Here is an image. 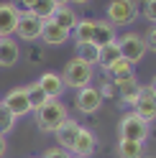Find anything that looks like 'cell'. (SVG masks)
I'll return each instance as SVG.
<instances>
[{
  "mask_svg": "<svg viewBox=\"0 0 156 158\" xmlns=\"http://www.w3.org/2000/svg\"><path fill=\"white\" fill-rule=\"evenodd\" d=\"M38 87L46 92L49 100H59V97L64 94V89H67L62 74H56V72H44L41 77H38Z\"/></svg>",
  "mask_w": 156,
  "mask_h": 158,
  "instance_id": "4fadbf2b",
  "label": "cell"
},
{
  "mask_svg": "<svg viewBox=\"0 0 156 158\" xmlns=\"http://www.w3.org/2000/svg\"><path fill=\"white\" fill-rule=\"evenodd\" d=\"M141 87H143V84L136 79V74H133V77H125V79H118V82H115V94H118L120 105L133 107L136 97H138V92H141Z\"/></svg>",
  "mask_w": 156,
  "mask_h": 158,
  "instance_id": "7c38bea8",
  "label": "cell"
},
{
  "mask_svg": "<svg viewBox=\"0 0 156 158\" xmlns=\"http://www.w3.org/2000/svg\"><path fill=\"white\" fill-rule=\"evenodd\" d=\"M13 125H15V117L5 110V105H3V102H0V133H3V135H5V133H11V130H13Z\"/></svg>",
  "mask_w": 156,
  "mask_h": 158,
  "instance_id": "484cf974",
  "label": "cell"
},
{
  "mask_svg": "<svg viewBox=\"0 0 156 158\" xmlns=\"http://www.w3.org/2000/svg\"><path fill=\"white\" fill-rule=\"evenodd\" d=\"M149 130H151V125L141 120L136 112H125L120 117V123H118V135L123 138V140H138V143H146V138H149Z\"/></svg>",
  "mask_w": 156,
  "mask_h": 158,
  "instance_id": "277c9868",
  "label": "cell"
},
{
  "mask_svg": "<svg viewBox=\"0 0 156 158\" xmlns=\"http://www.w3.org/2000/svg\"><path fill=\"white\" fill-rule=\"evenodd\" d=\"M74 59H80V61L90 64V66H97V46H95L92 41L74 44Z\"/></svg>",
  "mask_w": 156,
  "mask_h": 158,
  "instance_id": "7402d4cb",
  "label": "cell"
},
{
  "mask_svg": "<svg viewBox=\"0 0 156 158\" xmlns=\"http://www.w3.org/2000/svg\"><path fill=\"white\" fill-rule=\"evenodd\" d=\"M105 77L113 79V82H118V79H125V77H133V64L125 61V59L120 56L118 61H113L108 69H105Z\"/></svg>",
  "mask_w": 156,
  "mask_h": 158,
  "instance_id": "ffe728a7",
  "label": "cell"
},
{
  "mask_svg": "<svg viewBox=\"0 0 156 158\" xmlns=\"http://www.w3.org/2000/svg\"><path fill=\"white\" fill-rule=\"evenodd\" d=\"M21 59V46L15 38H0V69H11Z\"/></svg>",
  "mask_w": 156,
  "mask_h": 158,
  "instance_id": "2e32d148",
  "label": "cell"
},
{
  "mask_svg": "<svg viewBox=\"0 0 156 158\" xmlns=\"http://www.w3.org/2000/svg\"><path fill=\"white\" fill-rule=\"evenodd\" d=\"M97 92H100L102 100H115V97H118V94H115V82L108 79V77H105V82H102L100 87H97Z\"/></svg>",
  "mask_w": 156,
  "mask_h": 158,
  "instance_id": "4316f807",
  "label": "cell"
},
{
  "mask_svg": "<svg viewBox=\"0 0 156 158\" xmlns=\"http://www.w3.org/2000/svg\"><path fill=\"white\" fill-rule=\"evenodd\" d=\"M67 117H69V110H67V105L59 102V100H49L41 110L33 112L36 127L41 133H56V127H59Z\"/></svg>",
  "mask_w": 156,
  "mask_h": 158,
  "instance_id": "6da1fadb",
  "label": "cell"
},
{
  "mask_svg": "<svg viewBox=\"0 0 156 158\" xmlns=\"http://www.w3.org/2000/svg\"><path fill=\"white\" fill-rule=\"evenodd\" d=\"M133 112L141 117V120L146 123H156V94L151 87H141V92L138 97H136V102H133Z\"/></svg>",
  "mask_w": 156,
  "mask_h": 158,
  "instance_id": "9c48e42d",
  "label": "cell"
},
{
  "mask_svg": "<svg viewBox=\"0 0 156 158\" xmlns=\"http://www.w3.org/2000/svg\"><path fill=\"white\" fill-rule=\"evenodd\" d=\"M26 89H28V105H31V112L41 110V107L49 102V97H46V92L41 89V87H38V82L26 84Z\"/></svg>",
  "mask_w": 156,
  "mask_h": 158,
  "instance_id": "603a6c76",
  "label": "cell"
},
{
  "mask_svg": "<svg viewBox=\"0 0 156 158\" xmlns=\"http://www.w3.org/2000/svg\"><path fill=\"white\" fill-rule=\"evenodd\" d=\"M41 158H74L69 151H64V148L54 145V148H46V151L41 153Z\"/></svg>",
  "mask_w": 156,
  "mask_h": 158,
  "instance_id": "f1b7e54d",
  "label": "cell"
},
{
  "mask_svg": "<svg viewBox=\"0 0 156 158\" xmlns=\"http://www.w3.org/2000/svg\"><path fill=\"white\" fill-rule=\"evenodd\" d=\"M69 3H77V5H87L90 0H69Z\"/></svg>",
  "mask_w": 156,
  "mask_h": 158,
  "instance_id": "e575fe53",
  "label": "cell"
},
{
  "mask_svg": "<svg viewBox=\"0 0 156 158\" xmlns=\"http://www.w3.org/2000/svg\"><path fill=\"white\" fill-rule=\"evenodd\" d=\"M67 38H69V31H64L62 26H56L51 18H49V21H44L41 38H38V41H44L46 46H62V44H67Z\"/></svg>",
  "mask_w": 156,
  "mask_h": 158,
  "instance_id": "9a60e30c",
  "label": "cell"
},
{
  "mask_svg": "<svg viewBox=\"0 0 156 158\" xmlns=\"http://www.w3.org/2000/svg\"><path fill=\"white\" fill-rule=\"evenodd\" d=\"M51 21L56 23V26H62L64 31H69V36H72V28L77 26V21H80V15H77L69 5H59L54 10V15H51Z\"/></svg>",
  "mask_w": 156,
  "mask_h": 158,
  "instance_id": "ac0fdd59",
  "label": "cell"
},
{
  "mask_svg": "<svg viewBox=\"0 0 156 158\" xmlns=\"http://www.w3.org/2000/svg\"><path fill=\"white\" fill-rule=\"evenodd\" d=\"M5 153H8V140H5V135L0 133V158H3Z\"/></svg>",
  "mask_w": 156,
  "mask_h": 158,
  "instance_id": "1f68e13d",
  "label": "cell"
},
{
  "mask_svg": "<svg viewBox=\"0 0 156 158\" xmlns=\"http://www.w3.org/2000/svg\"><path fill=\"white\" fill-rule=\"evenodd\" d=\"M18 18H21V10L13 5V0L0 3V38H11L15 33Z\"/></svg>",
  "mask_w": 156,
  "mask_h": 158,
  "instance_id": "30bf717a",
  "label": "cell"
},
{
  "mask_svg": "<svg viewBox=\"0 0 156 158\" xmlns=\"http://www.w3.org/2000/svg\"><path fill=\"white\" fill-rule=\"evenodd\" d=\"M54 10H56V5L51 3V0H36L33 8H31V13H33V15H38L41 21H49V18L54 15Z\"/></svg>",
  "mask_w": 156,
  "mask_h": 158,
  "instance_id": "d4e9b609",
  "label": "cell"
},
{
  "mask_svg": "<svg viewBox=\"0 0 156 158\" xmlns=\"http://www.w3.org/2000/svg\"><path fill=\"white\" fill-rule=\"evenodd\" d=\"M118 38V33H115V26H110L108 21H95V31H92V44L100 48L105 44H110Z\"/></svg>",
  "mask_w": 156,
  "mask_h": 158,
  "instance_id": "e0dca14e",
  "label": "cell"
},
{
  "mask_svg": "<svg viewBox=\"0 0 156 158\" xmlns=\"http://www.w3.org/2000/svg\"><path fill=\"white\" fill-rule=\"evenodd\" d=\"M80 123L74 120V117H67V120L56 127V143H59V148H64V151H72V143H74V138H77V133H80Z\"/></svg>",
  "mask_w": 156,
  "mask_h": 158,
  "instance_id": "5bb4252c",
  "label": "cell"
},
{
  "mask_svg": "<svg viewBox=\"0 0 156 158\" xmlns=\"http://www.w3.org/2000/svg\"><path fill=\"white\" fill-rule=\"evenodd\" d=\"M51 3H54L56 8H59V5H67V3H69V0H51Z\"/></svg>",
  "mask_w": 156,
  "mask_h": 158,
  "instance_id": "836d02e7",
  "label": "cell"
},
{
  "mask_svg": "<svg viewBox=\"0 0 156 158\" xmlns=\"http://www.w3.org/2000/svg\"><path fill=\"white\" fill-rule=\"evenodd\" d=\"M118 156L120 158H143V143L118 138Z\"/></svg>",
  "mask_w": 156,
  "mask_h": 158,
  "instance_id": "cb8c5ba5",
  "label": "cell"
},
{
  "mask_svg": "<svg viewBox=\"0 0 156 158\" xmlns=\"http://www.w3.org/2000/svg\"><path fill=\"white\" fill-rule=\"evenodd\" d=\"M92 31H95V21H90V18H80L77 26L72 28L74 44H87V41H92Z\"/></svg>",
  "mask_w": 156,
  "mask_h": 158,
  "instance_id": "44dd1931",
  "label": "cell"
},
{
  "mask_svg": "<svg viewBox=\"0 0 156 158\" xmlns=\"http://www.w3.org/2000/svg\"><path fill=\"white\" fill-rule=\"evenodd\" d=\"M62 79H64V87H72V89H84V87H90L92 79H95V66L80 61V59H69L67 66H64Z\"/></svg>",
  "mask_w": 156,
  "mask_h": 158,
  "instance_id": "3957f363",
  "label": "cell"
},
{
  "mask_svg": "<svg viewBox=\"0 0 156 158\" xmlns=\"http://www.w3.org/2000/svg\"><path fill=\"white\" fill-rule=\"evenodd\" d=\"M141 15H143L149 23H154V26H156V0H143Z\"/></svg>",
  "mask_w": 156,
  "mask_h": 158,
  "instance_id": "83f0119b",
  "label": "cell"
},
{
  "mask_svg": "<svg viewBox=\"0 0 156 158\" xmlns=\"http://www.w3.org/2000/svg\"><path fill=\"white\" fill-rule=\"evenodd\" d=\"M143 41H146V51H154L156 54V26L149 28V33L143 36Z\"/></svg>",
  "mask_w": 156,
  "mask_h": 158,
  "instance_id": "f546056e",
  "label": "cell"
},
{
  "mask_svg": "<svg viewBox=\"0 0 156 158\" xmlns=\"http://www.w3.org/2000/svg\"><path fill=\"white\" fill-rule=\"evenodd\" d=\"M149 87H151V89H154V94H156V77H154V82H151Z\"/></svg>",
  "mask_w": 156,
  "mask_h": 158,
  "instance_id": "d590c367",
  "label": "cell"
},
{
  "mask_svg": "<svg viewBox=\"0 0 156 158\" xmlns=\"http://www.w3.org/2000/svg\"><path fill=\"white\" fill-rule=\"evenodd\" d=\"M33 3H36V0H13V5H15L21 13H28V10L33 8Z\"/></svg>",
  "mask_w": 156,
  "mask_h": 158,
  "instance_id": "4dcf8cb0",
  "label": "cell"
},
{
  "mask_svg": "<svg viewBox=\"0 0 156 158\" xmlns=\"http://www.w3.org/2000/svg\"><path fill=\"white\" fill-rule=\"evenodd\" d=\"M102 97H100V92H97V87H84V89H77V94H74V110L80 112V115H95L97 110L102 107Z\"/></svg>",
  "mask_w": 156,
  "mask_h": 158,
  "instance_id": "ba28073f",
  "label": "cell"
},
{
  "mask_svg": "<svg viewBox=\"0 0 156 158\" xmlns=\"http://www.w3.org/2000/svg\"><path fill=\"white\" fill-rule=\"evenodd\" d=\"M118 46H120V56L125 59V61H131L133 66L146 56V41L138 33H123L118 38Z\"/></svg>",
  "mask_w": 156,
  "mask_h": 158,
  "instance_id": "5b68a950",
  "label": "cell"
},
{
  "mask_svg": "<svg viewBox=\"0 0 156 158\" xmlns=\"http://www.w3.org/2000/svg\"><path fill=\"white\" fill-rule=\"evenodd\" d=\"M95 148H97V135L92 130H87V127H80V133H77L69 153L74 158H90L95 153Z\"/></svg>",
  "mask_w": 156,
  "mask_h": 158,
  "instance_id": "8fae6325",
  "label": "cell"
},
{
  "mask_svg": "<svg viewBox=\"0 0 156 158\" xmlns=\"http://www.w3.org/2000/svg\"><path fill=\"white\" fill-rule=\"evenodd\" d=\"M41 51H31V64H38V61H41Z\"/></svg>",
  "mask_w": 156,
  "mask_h": 158,
  "instance_id": "d6a6232c",
  "label": "cell"
},
{
  "mask_svg": "<svg viewBox=\"0 0 156 158\" xmlns=\"http://www.w3.org/2000/svg\"><path fill=\"white\" fill-rule=\"evenodd\" d=\"M118 59H120V46H118V38L97 48V66H102V72H105V69H108L113 61H118Z\"/></svg>",
  "mask_w": 156,
  "mask_h": 158,
  "instance_id": "d6986e66",
  "label": "cell"
},
{
  "mask_svg": "<svg viewBox=\"0 0 156 158\" xmlns=\"http://www.w3.org/2000/svg\"><path fill=\"white\" fill-rule=\"evenodd\" d=\"M41 28H44V21L28 10V13H21V18H18L15 36L21 38V41H26V44H33V41L41 38Z\"/></svg>",
  "mask_w": 156,
  "mask_h": 158,
  "instance_id": "52a82bcc",
  "label": "cell"
},
{
  "mask_svg": "<svg viewBox=\"0 0 156 158\" xmlns=\"http://www.w3.org/2000/svg\"><path fill=\"white\" fill-rule=\"evenodd\" d=\"M0 102L5 105V110L11 112L15 120H18V117L31 115V105H28V89H26V87H13V89L8 92Z\"/></svg>",
  "mask_w": 156,
  "mask_h": 158,
  "instance_id": "8992f818",
  "label": "cell"
},
{
  "mask_svg": "<svg viewBox=\"0 0 156 158\" xmlns=\"http://www.w3.org/2000/svg\"><path fill=\"white\" fill-rule=\"evenodd\" d=\"M105 13H108L105 21L115 28H120V26H131L138 18L141 8H138V0H110Z\"/></svg>",
  "mask_w": 156,
  "mask_h": 158,
  "instance_id": "7a4b0ae2",
  "label": "cell"
}]
</instances>
